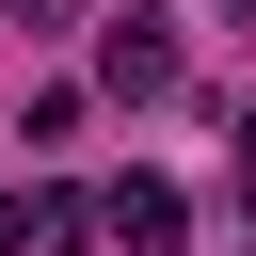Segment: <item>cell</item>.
<instances>
[{
    "label": "cell",
    "instance_id": "obj_1",
    "mask_svg": "<svg viewBox=\"0 0 256 256\" xmlns=\"http://www.w3.org/2000/svg\"><path fill=\"white\" fill-rule=\"evenodd\" d=\"M96 80H112V96H176V32H160V16H112V32H96Z\"/></svg>",
    "mask_w": 256,
    "mask_h": 256
},
{
    "label": "cell",
    "instance_id": "obj_2",
    "mask_svg": "<svg viewBox=\"0 0 256 256\" xmlns=\"http://www.w3.org/2000/svg\"><path fill=\"white\" fill-rule=\"evenodd\" d=\"M96 240H128V256H176V192H160V176H112V192H96Z\"/></svg>",
    "mask_w": 256,
    "mask_h": 256
}]
</instances>
